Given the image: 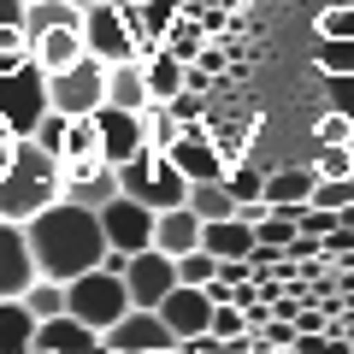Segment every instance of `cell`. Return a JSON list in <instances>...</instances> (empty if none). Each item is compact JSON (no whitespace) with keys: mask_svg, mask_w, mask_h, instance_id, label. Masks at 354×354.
<instances>
[{"mask_svg":"<svg viewBox=\"0 0 354 354\" xmlns=\"http://www.w3.org/2000/svg\"><path fill=\"white\" fill-rule=\"evenodd\" d=\"M41 278L36 248H30V225L18 218H0V295H24Z\"/></svg>","mask_w":354,"mask_h":354,"instance_id":"8fae6325","label":"cell"},{"mask_svg":"<svg viewBox=\"0 0 354 354\" xmlns=\"http://www.w3.org/2000/svg\"><path fill=\"white\" fill-rule=\"evenodd\" d=\"M319 165L307 160V165H283V171H266V201L278 207V213H295V207H307L319 195Z\"/></svg>","mask_w":354,"mask_h":354,"instance_id":"2e32d148","label":"cell"},{"mask_svg":"<svg viewBox=\"0 0 354 354\" xmlns=\"http://www.w3.org/2000/svg\"><path fill=\"white\" fill-rule=\"evenodd\" d=\"M153 218H160V207L136 201V195H113V201L101 207V225H106V242L113 248H153Z\"/></svg>","mask_w":354,"mask_h":354,"instance_id":"30bf717a","label":"cell"},{"mask_svg":"<svg viewBox=\"0 0 354 354\" xmlns=\"http://www.w3.org/2000/svg\"><path fill=\"white\" fill-rule=\"evenodd\" d=\"M319 142H354V124L348 118H325L319 124Z\"/></svg>","mask_w":354,"mask_h":354,"instance_id":"836d02e7","label":"cell"},{"mask_svg":"<svg viewBox=\"0 0 354 354\" xmlns=\"http://www.w3.org/2000/svg\"><path fill=\"white\" fill-rule=\"evenodd\" d=\"M201 242L218 254V260H248L260 236H254V218L230 213V218H207V236H201Z\"/></svg>","mask_w":354,"mask_h":354,"instance_id":"d6986e66","label":"cell"},{"mask_svg":"<svg viewBox=\"0 0 354 354\" xmlns=\"http://www.w3.org/2000/svg\"><path fill=\"white\" fill-rule=\"evenodd\" d=\"M201 48H207V24H201V12H183L171 30H165V53H177V59H201Z\"/></svg>","mask_w":354,"mask_h":354,"instance_id":"cb8c5ba5","label":"cell"},{"mask_svg":"<svg viewBox=\"0 0 354 354\" xmlns=\"http://www.w3.org/2000/svg\"><path fill=\"white\" fill-rule=\"evenodd\" d=\"M106 101H113V106H136V113H148V106H153L148 59H113V65H106Z\"/></svg>","mask_w":354,"mask_h":354,"instance_id":"ac0fdd59","label":"cell"},{"mask_svg":"<svg viewBox=\"0 0 354 354\" xmlns=\"http://www.w3.org/2000/svg\"><path fill=\"white\" fill-rule=\"evenodd\" d=\"M136 6H142V24H148L153 36H160V48H165V30H171L177 18L189 12V6H183V0H136Z\"/></svg>","mask_w":354,"mask_h":354,"instance_id":"83f0119b","label":"cell"},{"mask_svg":"<svg viewBox=\"0 0 354 354\" xmlns=\"http://www.w3.org/2000/svg\"><path fill=\"white\" fill-rule=\"evenodd\" d=\"M201 236H207V218L195 213L189 201H183V207H165V213L153 218V248H165V254H189V248H201Z\"/></svg>","mask_w":354,"mask_h":354,"instance_id":"e0dca14e","label":"cell"},{"mask_svg":"<svg viewBox=\"0 0 354 354\" xmlns=\"http://www.w3.org/2000/svg\"><path fill=\"white\" fill-rule=\"evenodd\" d=\"M113 195H124V177H118V160L106 153H83V160H65V201H83L101 213Z\"/></svg>","mask_w":354,"mask_h":354,"instance_id":"9c48e42d","label":"cell"},{"mask_svg":"<svg viewBox=\"0 0 354 354\" xmlns=\"http://www.w3.org/2000/svg\"><path fill=\"white\" fill-rule=\"evenodd\" d=\"M65 130H71V113H59V106H48V113L36 118V130H30V136H36L41 148H53V153H65Z\"/></svg>","mask_w":354,"mask_h":354,"instance_id":"f546056e","label":"cell"},{"mask_svg":"<svg viewBox=\"0 0 354 354\" xmlns=\"http://www.w3.org/2000/svg\"><path fill=\"white\" fill-rule=\"evenodd\" d=\"M313 201L330 207V213L348 207V201H354V171H348V177H319V195H313Z\"/></svg>","mask_w":354,"mask_h":354,"instance_id":"1f68e13d","label":"cell"},{"mask_svg":"<svg viewBox=\"0 0 354 354\" xmlns=\"http://www.w3.org/2000/svg\"><path fill=\"white\" fill-rule=\"evenodd\" d=\"M106 348L113 354H171V348H183V342L165 325L160 307H130L118 325H106Z\"/></svg>","mask_w":354,"mask_h":354,"instance_id":"52a82bcc","label":"cell"},{"mask_svg":"<svg viewBox=\"0 0 354 354\" xmlns=\"http://www.w3.org/2000/svg\"><path fill=\"white\" fill-rule=\"evenodd\" d=\"M59 195H65V153L41 148L36 136H18L12 148L0 153V218L30 225Z\"/></svg>","mask_w":354,"mask_h":354,"instance_id":"7a4b0ae2","label":"cell"},{"mask_svg":"<svg viewBox=\"0 0 354 354\" xmlns=\"http://www.w3.org/2000/svg\"><path fill=\"white\" fill-rule=\"evenodd\" d=\"M36 325H41V319L24 307V295H0V354L36 348Z\"/></svg>","mask_w":354,"mask_h":354,"instance_id":"ffe728a7","label":"cell"},{"mask_svg":"<svg viewBox=\"0 0 354 354\" xmlns=\"http://www.w3.org/2000/svg\"><path fill=\"white\" fill-rule=\"evenodd\" d=\"M48 101L59 106V113H71V118L95 113V106L106 101V59L101 53H83V59H71L65 71H48Z\"/></svg>","mask_w":354,"mask_h":354,"instance_id":"8992f818","label":"cell"},{"mask_svg":"<svg viewBox=\"0 0 354 354\" xmlns=\"http://www.w3.org/2000/svg\"><path fill=\"white\" fill-rule=\"evenodd\" d=\"M171 160L189 171V183H207V177H230V165H225V153L207 142V130H201V118L195 124H183V136H177V148H171Z\"/></svg>","mask_w":354,"mask_h":354,"instance_id":"9a60e30c","label":"cell"},{"mask_svg":"<svg viewBox=\"0 0 354 354\" xmlns=\"http://www.w3.org/2000/svg\"><path fill=\"white\" fill-rule=\"evenodd\" d=\"M148 88H153V101H177L183 88H189V59H177V53H153L148 59Z\"/></svg>","mask_w":354,"mask_h":354,"instance_id":"7402d4cb","label":"cell"},{"mask_svg":"<svg viewBox=\"0 0 354 354\" xmlns=\"http://www.w3.org/2000/svg\"><path fill=\"white\" fill-rule=\"evenodd\" d=\"M118 177H124V195H136V201H148V207H183L189 201V171L171 160L165 148H142V153H130L124 165H118Z\"/></svg>","mask_w":354,"mask_h":354,"instance_id":"277c9868","label":"cell"},{"mask_svg":"<svg viewBox=\"0 0 354 354\" xmlns=\"http://www.w3.org/2000/svg\"><path fill=\"white\" fill-rule=\"evenodd\" d=\"M142 118H148V148H165V153H171L177 136H183V118H177V106H171V101H153Z\"/></svg>","mask_w":354,"mask_h":354,"instance_id":"d4e9b609","label":"cell"},{"mask_svg":"<svg viewBox=\"0 0 354 354\" xmlns=\"http://www.w3.org/2000/svg\"><path fill=\"white\" fill-rule=\"evenodd\" d=\"M30 248H36L41 278L71 283V278H83V272H95L113 242H106V225H101L95 207L65 201V195H59L53 207H41V213L30 218Z\"/></svg>","mask_w":354,"mask_h":354,"instance_id":"6da1fadb","label":"cell"},{"mask_svg":"<svg viewBox=\"0 0 354 354\" xmlns=\"http://www.w3.org/2000/svg\"><path fill=\"white\" fill-rule=\"evenodd\" d=\"M77 348H106V337L88 319H77L71 307L36 325V354H77Z\"/></svg>","mask_w":354,"mask_h":354,"instance_id":"5bb4252c","label":"cell"},{"mask_svg":"<svg viewBox=\"0 0 354 354\" xmlns=\"http://www.w3.org/2000/svg\"><path fill=\"white\" fill-rule=\"evenodd\" d=\"M225 183L236 189V201H260V195H266V171H254V165H230Z\"/></svg>","mask_w":354,"mask_h":354,"instance_id":"4dcf8cb0","label":"cell"},{"mask_svg":"<svg viewBox=\"0 0 354 354\" xmlns=\"http://www.w3.org/2000/svg\"><path fill=\"white\" fill-rule=\"evenodd\" d=\"M124 283H130V301L136 307H160L165 295L183 283V272H177V254L165 248H136L124 266Z\"/></svg>","mask_w":354,"mask_h":354,"instance_id":"ba28073f","label":"cell"},{"mask_svg":"<svg viewBox=\"0 0 354 354\" xmlns=\"http://www.w3.org/2000/svg\"><path fill=\"white\" fill-rule=\"evenodd\" d=\"M183 6H189V12H195V6H207V0H183Z\"/></svg>","mask_w":354,"mask_h":354,"instance_id":"f35d334b","label":"cell"},{"mask_svg":"<svg viewBox=\"0 0 354 354\" xmlns=\"http://www.w3.org/2000/svg\"><path fill=\"white\" fill-rule=\"evenodd\" d=\"M6 24H24V0H0V30Z\"/></svg>","mask_w":354,"mask_h":354,"instance_id":"d590c367","label":"cell"},{"mask_svg":"<svg viewBox=\"0 0 354 354\" xmlns=\"http://www.w3.org/2000/svg\"><path fill=\"white\" fill-rule=\"evenodd\" d=\"M189 207H195L201 218H230V213H242L236 189H230L225 177H207V183H189Z\"/></svg>","mask_w":354,"mask_h":354,"instance_id":"603a6c76","label":"cell"},{"mask_svg":"<svg viewBox=\"0 0 354 354\" xmlns=\"http://www.w3.org/2000/svg\"><path fill=\"white\" fill-rule=\"evenodd\" d=\"M83 153H101V124H95V113L71 118V130H65V160H83Z\"/></svg>","mask_w":354,"mask_h":354,"instance_id":"4316f807","label":"cell"},{"mask_svg":"<svg viewBox=\"0 0 354 354\" xmlns=\"http://www.w3.org/2000/svg\"><path fill=\"white\" fill-rule=\"evenodd\" d=\"M95 124H101V153H106V160H118V165H124L130 153L148 148V118H142L136 106L101 101V106H95Z\"/></svg>","mask_w":354,"mask_h":354,"instance_id":"7c38bea8","label":"cell"},{"mask_svg":"<svg viewBox=\"0 0 354 354\" xmlns=\"http://www.w3.org/2000/svg\"><path fill=\"white\" fill-rule=\"evenodd\" d=\"M65 295H71V313L88 319V325L106 337V325H118V319L130 313V283L118 278V272H106V266H95V272H83V278L65 283Z\"/></svg>","mask_w":354,"mask_h":354,"instance_id":"5b68a950","label":"cell"},{"mask_svg":"<svg viewBox=\"0 0 354 354\" xmlns=\"http://www.w3.org/2000/svg\"><path fill=\"white\" fill-rule=\"evenodd\" d=\"M177 272H183V283H213V278H218V254L201 242V248L177 254Z\"/></svg>","mask_w":354,"mask_h":354,"instance_id":"f1b7e54d","label":"cell"},{"mask_svg":"<svg viewBox=\"0 0 354 354\" xmlns=\"http://www.w3.org/2000/svg\"><path fill=\"white\" fill-rule=\"evenodd\" d=\"M77 6H83V12H88V6H101V0H77Z\"/></svg>","mask_w":354,"mask_h":354,"instance_id":"74e56055","label":"cell"},{"mask_svg":"<svg viewBox=\"0 0 354 354\" xmlns=\"http://www.w3.org/2000/svg\"><path fill=\"white\" fill-rule=\"evenodd\" d=\"M48 106H53L48 101V65L30 48H0V118L30 136Z\"/></svg>","mask_w":354,"mask_h":354,"instance_id":"3957f363","label":"cell"},{"mask_svg":"<svg viewBox=\"0 0 354 354\" xmlns=\"http://www.w3.org/2000/svg\"><path fill=\"white\" fill-rule=\"evenodd\" d=\"M295 225H301L307 236H325V230L337 225V213H330V207H319V201H307V207H295Z\"/></svg>","mask_w":354,"mask_h":354,"instance_id":"d6a6232c","label":"cell"},{"mask_svg":"<svg viewBox=\"0 0 354 354\" xmlns=\"http://www.w3.org/2000/svg\"><path fill=\"white\" fill-rule=\"evenodd\" d=\"M24 307H30L36 319H53V313H65V307H71V295H65L59 278H36V283L24 290Z\"/></svg>","mask_w":354,"mask_h":354,"instance_id":"484cf974","label":"cell"},{"mask_svg":"<svg viewBox=\"0 0 354 354\" xmlns=\"http://www.w3.org/2000/svg\"><path fill=\"white\" fill-rule=\"evenodd\" d=\"M213 307H218V295L207 290V283H177L160 301V313H165V325L177 330V342H189V337H201V330H213Z\"/></svg>","mask_w":354,"mask_h":354,"instance_id":"4fadbf2b","label":"cell"},{"mask_svg":"<svg viewBox=\"0 0 354 354\" xmlns=\"http://www.w3.org/2000/svg\"><path fill=\"white\" fill-rule=\"evenodd\" d=\"M195 65H207V71H225V48H213V41H207V48H201V59H195Z\"/></svg>","mask_w":354,"mask_h":354,"instance_id":"8d00e7d4","label":"cell"},{"mask_svg":"<svg viewBox=\"0 0 354 354\" xmlns=\"http://www.w3.org/2000/svg\"><path fill=\"white\" fill-rule=\"evenodd\" d=\"M295 325H301V337H307V330H330V319L313 313V307H295Z\"/></svg>","mask_w":354,"mask_h":354,"instance_id":"e575fe53","label":"cell"},{"mask_svg":"<svg viewBox=\"0 0 354 354\" xmlns=\"http://www.w3.org/2000/svg\"><path fill=\"white\" fill-rule=\"evenodd\" d=\"M30 53H36L41 65H48V71H65V65L71 59H83V24H59V30H48V36H36L30 41Z\"/></svg>","mask_w":354,"mask_h":354,"instance_id":"44dd1931","label":"cell"}]
</instances>
